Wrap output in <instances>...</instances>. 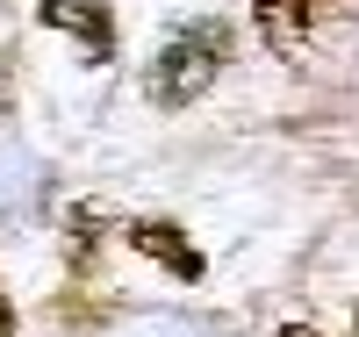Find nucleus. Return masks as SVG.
I'll return each mask as SVG.
<instances>
[{
  "instance_id": "f257e3e1",
  "label": "nucleus",
  "mask_w": 359,
  "mask_h": 337,
  "mask_svg": "<svg viewBox=\"0 0 359 337\" xmlns=\"http://www.w3.org/2000/svg\"><path fill=\"white\" fill-rule=\"evenodd\" d=\"M230 22H194L187 36H172L158 57H151V72H144V94H151V108H187L201 101L208 86H216V72L230 65Z\"/></svg>"
},
{
  "instance_id": "f03ea898",
  "label": "nucleus",
  "mask_w": 359,
  "mask_h": 337,
  "mask_svg": "<svg viewBox=\"0 0 359 337\" xmlns=\"http://www.w3.org/2000/svg\"><path fill=\"white\" fill-rule=\"evenodd\" d=\"M316 22H323V0H252V29L280 65H302Z\"/></svg>"
},
{
  "instance_id": "7ed1b4c3",
  "label": "nucleus",
  "mask_w": 359,
  "mask_h": 337,
  "mask_svg": "<svg viewBox=\"0 0 359 337\" xmlns=\"http://www.w3.org/2000/svg\"><path fill=\"white\" fill-rule=\"evenodd\" d=\"M36 22L57 29V36H72L86 65H108V57H115V15L101 8V0H43Z\"/></svg>"
},
{
  "instance_id": "20e7f679",
  "label": "nucleus",
  "mask_w": 359,
  "mask_h": 337,
  "mask_svg": "<svg viewBox=\"0 0 359 337\" xmlns=\"http://www.w3.org/2000/svg\"><path fill=\"white\" fill-rule=\"evenodd\" d=\"M123 244H130L137 259L165 266L172 280H187V287H194L201 273H208V259H201L194 244H187V230H180V223H151V216H137V223H123Z\"/></svg>"
},
{
  "instance_id": "39448f33",
  "label": "nucleus",
  "mask_w": 359,
  "mask_h": 337,
  "mask_svg": "<svg viewBox=\"0 0 359 337\" xmlns=\"http://www.w3.org/2000/svg\"><path fill=\"white\" fill-rule=\"evenodd\" d=\"M0 337H15V301L0 294Z\"/></svg>"
},
{
  "instance_id": "423d86ee",
  "label": "nucleus",
  "mask_w": 359,
  "mask_h": 337,
  "mask_svg": "<svg viewBox=\"0 0 359 337\" xmlns=\"http://www.w3.org/2000/svg\"><path fill=\"white\" fill-rule=\"evenodd\" d=\"M273 337H323V330H309V323H287V330H273Z\"/></svg>"
},
{
  "instance_id": "0eeeda50",
  "label": "nucleus",
  "mask_w": 359,
  "mask_h": 337,
  "mask_svg": "<svg viewBox=\"0 0 359 337\" xmlns=\"http://www.w3.org/2000/svg\"><path fill=\"white\" fill-rule=\"evenodd\" d=\"M352 330H359V309H352Z\"/></svg>"
}]
</instances>
